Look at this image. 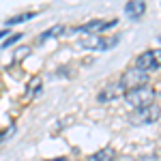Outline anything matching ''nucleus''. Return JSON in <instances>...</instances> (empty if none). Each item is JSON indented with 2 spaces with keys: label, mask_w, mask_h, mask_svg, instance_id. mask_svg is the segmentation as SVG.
<instances>
[{
  "label": "nucleus",
  "mask_w": 161,
  "mask_h": 161,
  "mask_svg": "<svg viewBox=\"0 0 161 161\" xmlns=\"http://www.w3.org/2000/svg\"><path fill=\"white\" fill-rule=\"evenodd\" d=\"M157 97V90L153 86H137V88H131V90H127L125 92V99L127 103H131L133 108H146V105H153V101Z\"/></svg>",
  "instance_id": "nucleus-1"
},
{
  "label": "nucleus",
  "mask_w": 161,
  "mask_h": 161,
  "mask_svg": "<svg viewBox=\"0 0 161 161\" xmlns=\"http://www.w3.org/2000/svg\"><path fill=\"white\" fill-rule=\"evenodd\" d=\"M118 84L123 86L125 92L131 90V88H137V86H146V84H148V73H144V71H140L136 67H131V69H127L123 73V77L118 80Z\"/></svg>",
  "instance_id": "nucleus-2"
},
{
  "label": "nucleus",
  "mask_w": 161,
  "mask_h": 161,
  "mask_svg": "<svg viewBox=\"0 0 161 161\" xmlns=\"http://www.w3.org/2000/svg\"><path fill=\"white\" fill-rule=\"evenodd\" d=\"M159 118V105L153 103V105H146V108H137L131 116H129V123L131 125H150Z\"/></svg>",
  "instance_id": "nucleus-3"
},
{
  "label": "nucleus",
  "mask_w": 161,
  "mask_h": 161,
  "mask_svg": "<svg viewBox=\"0 0 161 161\" xmlns=\"http://www.w3.org/2000/svg\"><path fill=\"white\" fill-rule=\"evenodd\" d=\"M159 58H161L159 50H146L136 58V64H133V67L140 69V71H144V73L157 71V69H159Z\"/></svg>",
  "instance_id": "nucleus-4"
},
{
  "label": "nucleus",
  "mask_w": 161,
  "mask_h": 161,
  "mask_svg": "<svg viewBox=\"0 0 161 161\" xmlns=\"http://www.w3.org/2000/svg\"><path fill=\"white\" fill-rule=\"evenodd\" d=\"M118 43V37H99V35H88L80 41V45L82 47H86V50H112V45H116Z\"/></svg>",
  "instance_id": "nucleus-5"
},
{
  "label": "nucleus",
  "mask_w": 161,
  "mask_h": 161,
  "mask_svg": "<svg viewBox=\"0 0 161 161\" xmlns=\"http://www.w3.org/2000/svg\"><path fill=\"white\" fill-rule=\"evenodd\" d=\"M114 24H116V19H108V22H103V19H92V22L84 24L80 30H84V32H88V35H99V32L105 30V28H112Z\"/></svg>",
  "instance_id": "nucleus-6"
},
{
  "label": "nucleus",
  "mask_w": 161,
  "mask_h": 161,
  "mask_svg": "<svg viewBox=\"0 0 161 161\" xmlns=\"http://www.w3.org/2000/svg\"><path fill=\"white\" fill-rule=\"evenodd\" d=\"M125 13H127L131 19H137V17H142V15L146 13V2H144V0H129V2L125 4Z\"/></svg>",
  "instance_id": "nucleus-7"
},
{
  "label": "nucleus",
  "mask_w": 161,
  "mask_h": 161,
  "mask_svg": "<svg viewBox=\"0 0 161 161\" xmlns=\"http://www.w3.org/2000/svg\"><path fill=\"white\" fill-rule=\"evenodd\" d=\"M123 92H125V90H123V86H120L118 82H114V84H108V86H105V88H103V90L99 92V101H103V103H105V101L118 99Z\"/></svg>",
  "instance_id": "nucleus-8"
},
{
  "label": "nucleus",
  "mask_w": 161,
  "mask_h": 161,
  "mask_svg": "<svg viewBox=\"0 0 161 161\" xmlns=\"http://www.w3.org/2000/svg\"><path fill=\"white\" fill-rule=\"evenodd\" d=\"M112 159H116V153L112 148H103V150L95 153V155L90 157V161H112Z\"/></svg>",
  "instance_id": "nucleus-9"
},
{
  "label": "nucleus",
  "mask_w": 161,
  "mask_h": 161,
  "mask_svg": "<svg viewBox=\"0 0 161 161\" xmlns=\"http://www.w3.org/2000/svg\"><path fill=\"white\" fill-rule=\"evenodd\" d=\"M30 17H35V13H24V15H15V17H9V19H7V26L22 24V22H26V19H30Z\"/></svg>",
  "instance_id": "nucleus-10"
},
{
  "label": "nucleus",
  "mask_w": 161,
  "mask_h": 161,
  "mask_svg": "<svg viewBox=\"0 0 161 161\" xmlns=\"http://www.w3.org/2000/svg\"><path fill=\"white\" fill-rule=\"evenodd\" d=\"M60 35H64V28H62V26H56V28H52V30H47L45 35H41V39H50V37H60Z\"/></svg>",
  "instance_id": "nucleus-11"
},
{
  "label": "nucleus",
  "mask_w": 161,
  "mask_h": 161,
  "mask_svg": "<svg viewBox=\"0 0 161 161\" xmlns=\"http://www.w3.org/2000/svg\"><path fill=\"white\" fill-rule=\"evenodd\" d=\"M19 39H22V35H13V37H9L4 43H2V47H9V45H13V43H15V41H19Z\"/></svg>",
  "instance_id": "nucleus-12"
},
{
  "label": "nucleus",
  "mask_w": 161,
  "mask_h": 161,
  "mask_svg": "<svg viewBox=\"0 0 161 161\" xmlns=\"http://www.w3.org/2000/svg\"><path fill=\"white\" fill-rule=\"evenodd\" d=\"M7 32H9V30H0V39H2V37H7Z\"/></svg>",
  "instance_id": "nucleus-13"
},
{
  "label": "nucleus",
  "mask_w": 161,
  "mask_h": 161,
  "mask_svg": "<svg viewBox=\"0 0 161 161\" xmlns=\"http://www.w3.org/2000/svg\"><path fill=\"white\" fill-rule=\"evenodd\" d=\"M112 161H131V159H127V157H120V159H112Z\"/></svg>",
  "instance_id": "nucleus-14"
},
{
  "label": "nucleus",
  "mask_w": 161,
  "mask_h": 161,
  "mask_svg": "<svg viewBox=\"0 0 161 161\" xmlns=\"http://www.w3.org/2000/svg\"><path fill=\"white\" fill-rule=\"evenodd\" d=\"M52 161H67V159H62V157H60V159H52Z\"/></svg>",
  "instance_id": "nucleus-15"
}]
</instances>
